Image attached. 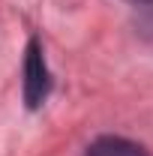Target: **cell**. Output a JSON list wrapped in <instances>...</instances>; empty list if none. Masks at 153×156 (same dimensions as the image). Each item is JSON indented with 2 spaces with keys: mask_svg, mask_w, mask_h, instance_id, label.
<instances>
[{
  "mask_svg": "<svg viewBox=\"0 0 153 156\" xmlns=\"http://www.w3.org/2000/svg\"><path fill=\"white\" fill-rule=\"evenodd\" d=\"M24 99L30 108H39L42 99L48 96V69H45V57H42V48L33 39L30 48H27V63H24Z\"/></svg>",
  "mask_w": 153,
  "mask_h": 156,
  "instance_id": "6da1fadb",
  "label": "cell"
},
{
  "mask_svg": "<svg viewBox=\"0 0 153 156\" xmlns=\"http://www.w3.org/2000/svg\"><path fill=\"white\" fill-rule=\"evenodd\" d=\"M87 156H147V150L141 144L129 141V138L105 135V138H96L93 144L87 147Z\"/></svg>",
  "mask_w": 153,
  "mask_h": 156,
  "instance_id": "7a4b0ae2",
  "label": "cell"
},
{
  "mask_svg": "<svg viewBox=\"0 0 153 156\" xmlns=\"http://www.w3.org/2000/svg\"><path fill=\"white\" fill-rule=\"evenodd\" d=\"M135 3H153V0H135Z\"/></svg>",
  "mask_w": 153,
  "mask_h": 156,
  "instance_id": "3957f363",
  "label": "cell"
}]
</instances>
